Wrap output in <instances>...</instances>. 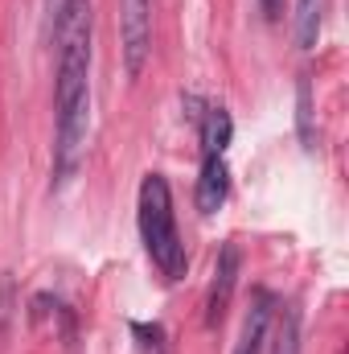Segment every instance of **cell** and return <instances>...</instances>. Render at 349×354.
<instances>
[{
  "label": "cell",
  "mask_w": 349,
  "mask_h": 354,
  "mask_svg": "<svg viewBox=\"0 0 349 354\" xmlns=\"http://www.w3.org/2000/svg\"><path fill=\"white\" fill-rule=\"evenodd\" d=\"M90 0H62L58 4V87H54V181L62 185L79 169L83 145L90 128Z\"/></svg>",
  "instance_id": "1"
},
{
  "label": "cell",
  "mask_w": 349,
  "mask_h": 354,
  "mask_svg": "<svg viewBox=\"0 0 349 354\" xmlns=\"http://www.w3.org/2000/svg\"><path fill=\"white\" fill-rule=\"evenodd\" d=\"M140 239H144L152 264L161 268V276H169V280L185 276L189 260H185V243L177 235L173 194L161 174H144V181H140Z\"/></svg>",
  "instance_id": "2"
},
{
  "label": "cell",
  "mask_w": 349,
  "mask_h": 354,
  "mask_svg": "<svg viewBox=\"0 0 349 354\" xmlns=\"http://www.w3.org/2000/svg\"><path fill=\"white\" fill-rule=\"evenodd\" d=\"M119 41H123V66L136 79L152 50V0H123L119 4Z\"/></svg>",
  "instance_id": "3"
},
{
  "label": "cell",
  "mask_w": 349,
  "mask_h": 354,
  "mask_svg": "<svg viewBox=\"0 0 349 354\" xmlns=\"http://www.w3.org/2000/svg\"><path fill=\"white\" fill-rule=\"evenodd\" d=\"M239 268L243 256L235 243H226L218 252V264H214V280H210V297H206V326H218L230 309V297H235V284H239Z\"/></svg>",
  "instance_id": "4"
},
{
  "label": "cell",
  "mask_w": 349,
  "mask_h": 354,
  "mask_svg": "<svg viewBox=\"0 0 349 354\" xmlns=\"http://www.w3.org/2000/svg\"><path fill=\"white\" fill-rule=\"evenodd\" d=\"M230 194V169L226 157H201V174H197V210L201 214H218L222 202Z\"/></svg>",
  "instance_id": "5"
},
{
  "label": "cell",
  "mask_w": 349,
  "mask_h": 354,
  "mask_svg": "<svg viewBox=\"0 0 349 354\" xmlns=\"http://www.w3.org/2000/svg\"><path fill=\"white\" fill-rule=\"evenodd\" d=\"M271 313H275V297H271V292H255L251 313H247V322H243V334H239V346H235V354H263Z\"/></svg>",
  "instance_id": "6"
},
{
  "label": "cell",
  "mask_w": 349,
  "mask_h": 354,
  "mask_svg": "<svg viewBox=\"0 0 349 354\" xmlns=\"http://www.w3.org/2000/svg\"><path fill=\"white\" fill-rule=\"evenodd\" d=\"M275 326H267V354H300V309L296 305H279V313H271Z\"/></svg>",
  "instance_id": "7"
},
{
  "label": "cell",
  "mask_w": 349,
  "mask_h": 354,
  "mask_svg": "<svg viewBox=\"0 0 349 354\" xmlns=\"http://www.w3.org/2000/svg\"><path fill=\"white\" fill-rule=\"evenodd\" d=\"M230 132H235V124H230V111H226V107L214 103V107L201 111V153L222 157L226 145H230Z\"/></svg>",
  "instance_id": "8"
},
{
  "label": "cell",
  "mask_w": 349,
  "mask_h": 354,
  "mask_svg": "<svg viewBox=\"0 0 349 354\" xmlns=\"http://www.w3.org/2000/svg\"><path fill=\"white\" fill-rule=\"evenodd\" d=\"M321 25H325V0H296V46L312 50L321 41Z\"/></svg>",
  "instance_id": "9"
},
{
  "label": "cell",
  "mask_w": 349,
  "mask_h": 354,
  "mask_svg": "<svg viewBox=\"0 0 349 354\" xmlns=\"http://www.w3.org/2000/svg\"><path fill=\"white\" fill-rule=\"evenodd\" d=\"M296 128H300L304 149H317V124H312V83H308V79H300V83H296Z\"/></svg>",
  "instance_id": "10"
},
{
  "label": "cell",
  "mask_w": 349,
  "mask_h": 354,
  "mask_svg": "<svg viewBox=\"0 0 349 354\" xmlns=\"http://www.w3.org/2000/svg\"><path fill=\"white\" fill-rule=\"evenodd\" d=\"M259 8H263V17H267V21H275V17L283 12V0H259Z\"/></svg>",
  "instance_id": "11"
},
{
  "label": "cell",
  "mask_w": 349,
  "mask_h": 354,
  "mask_svg": "<svg viewBox=\"0 0 349 354\" xmlns=\"http://www.w3.org/2000/svg\"><path fill=\"white\" fill-rule=\"evenodd\" d=\"M157 354H165V351H161V346H157Z\"/></svg>",
  "instance_id": "12"
}]
</instances>
